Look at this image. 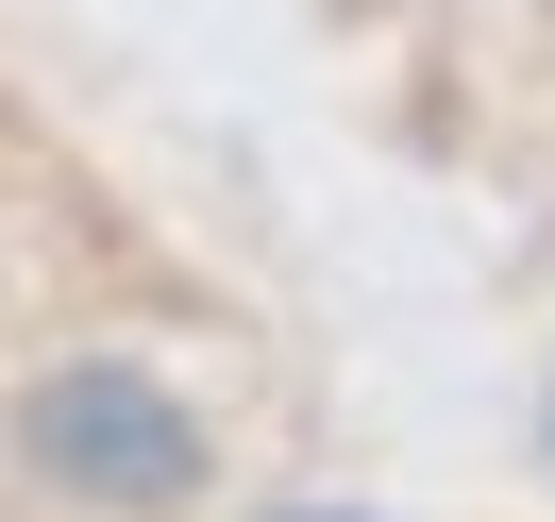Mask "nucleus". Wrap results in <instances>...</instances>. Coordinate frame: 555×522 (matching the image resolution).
Listing matches in <instances>:
<instances>
[{"mask_svg":"<svg viewBox=\"0 0 555 522\" xmlns=\"http://www.w3.org/2000/svg\"><path fill=\"white\" fill-rule=\"evenodd\" d=\"M17 455H35V488H68V506H185V488L219 472V421L185 405L169 371H135V354H68V371L17 387Z\"/></svg>","mask_w":555,"mask_h":522,"instance_id":"1","label":"nucleus"},{"mask_svg":"<svg viewBox=\"0 0 555 522\" xmlns=\"http://www.w3.org/2000/svg\"><path fill=\"white\" fill-rule=\"evenodd\" d=\"M286 522H353V506H286Z\"/></svg>","mask_w":555,"mask_h":522,"instance_id":"2","label":"nucleus"},{"mask_svg":"<svg viewBox=\"0 0 555 522\" xmlns=\"http://www.w3.org/2000/svg\"><path fill=\"white\" fill-rule=\"evenodd\" d=\"M539 438H555V387H539Z\"/></svg>","mask_w":555,"mask_h":522,"instance_id":"3","label":"nucleus"}]
</instances>
